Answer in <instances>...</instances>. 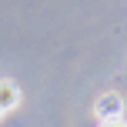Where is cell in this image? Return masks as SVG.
I'll list each match as a JSON object with an SVG mask.
<instances>
[{
	"label": "cell",
	"instance_id": "6da1fadb",
	"mask_svg": "<svg viewBox=\"0 0 127 127\" xmlns=\"http://www.w3.org/2000/svg\"><path fill=\"white\" fill-rule=\"evenodd\" d=\"M94 114H97V121H100V124H107V121H124V97L117 94V90L100 94V97H97V104H94Z\"/></svg>",
	"mask_w": 127,
	"mask_h": 127
},
{
	"label": "cell",
	"instance_id": "7a4b0ae2",
	"mask_svg": "<svg viewBox=\"0 0 127 127\" xmlns=\"http://www.w3.org/2000/svg\"><path fill=\"white\" fill-rule=\"evenodd\" d=\"M20 107V87L13 80H0V114H10V110Z\"/></svg>",
	"mask_w": 127,
	"mask_h": 127
},
{
	"label": "cell",
	"instance_id": "3957f363",
	"mask_svg": "<svg viewBox=\"0 0 127 127\" xmlns=\"http://www.w3.org/2000/svg\"><path fill=\"white\" fill-rule=\"evenodd\" d=\"M100 127H127L124 121H107V124H100Z\"/></svg>",
	"mask_w": 127,
	"mask_h": 127
},
{
	"label": "cell",
	"instance_id": "277c9868",
	"mask_svg": "<svg viewBox=\"0 0 127 127\" xmlns=\"http://www.w3.org/2000/svg\"><path fill=\"white\" fill-rule=\"evenodd\" d=\"M0 117H3V114H0Z\"/></svg>",
	"mask_w": 127,
	"mask_h": 127
}]
</instances>
